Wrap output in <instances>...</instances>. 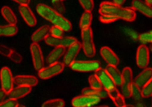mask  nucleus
I'll list each match as a JSON object with an SVG mask.
<instances>
[{
	"label": "nucleus",
	"mask_w": 152,
	"mask_h": 107,
	"mask_svg": "<svg viewBox=\"0 0 152 107\" xmlns=\"http://www.w3.org/2000/svg\"><path fill=\"white\" fill-rule=\"evenodd\" d=\"M123 83L121 85V92L125 98L132 97V84L133 83V73L131 68L125 67L122 72Z\"/></svg>",
	"instance_id": "39448f33"
},
{
	"label": "nucleus",
	"mask_w": 152,
	"mask_h": 107,
	"mask_svg": "<svg viewBox=\"0 0 152 107\" xmlns=\"http://www.w3.org/2000/svg\"><path fill=\"white\" fill-rule=\"evenodd\" d=\"M132 8L149 18H152V6L142 0H133Z\"/></svg>",
	"instance_id": "dca6fc26"
},
{
	"label": "nucleus",
	"mask_w": 152,
	"mask_h": 107,
	"mask_svg": "<svg viewBox=\"0 0 152 107\" xmlns=\"http://www.w3.org/2000/svg\"><path fill=\"white\" fill-rule=\"evenodd\" d=\"M1 13L5 20L10 24H16L17 19L12 10L7 6H4L1 9Z\"/></svg>",
	"instance_id": "393cba45"
},
{
	"label": "nucleus",
	"mask_w": 152,
	"mask_h": 107,
	"mask_svg": "<svg viewBox=\"0 0 152 107\" xmlns=\"http://www.w3.org/2000/svg\"><path fill=\"white\" fill-rule=\"evenodd\" d=\"M138 40L144 44L146 43L152 44V31L140 34L138 37Z\"/></svg>",
	"instance_id": "473e14b6"
},
{
	"label": "nucleus",
	"mask_w": 152,
	"mask_h": 107,
	"mask_svg": "<svg viewBox=\"0 0 152 107\" xmlns=\"http://www.w3.org/2000/svg\"><path fill=\"white\" fill-rule=\"evenodd\" d=\"M19 103L17 100L12 98L3 101L0 103V106L1 107H17Z\"/></svg>",
	"instance_id": "c9c22d12"
},
{
	"label": "nucleus",
	"mask_w": 152,
	"mask_h": 107,
	"mask_svg": "<svg viewBox=\"0 0 152 107\" xmlns=\"http://www.w3.org/2000/svg\"><path fill=\"white\" fill-rule=\"evenodd\" d=\"M20 5H28L30 0H12Z\"/></svg>",
	"instance_id": "a19ab883"
},
{
	"label": "nucleus",
	"mask_w": 152,
	"mask_h": 107,
	"mask_svg": "<svg viewBox=\"0 0 152 107\" xmlns=\"http://www.w3.org/2000/svg\"><path fill=\"white\" fill-rule=\"evenodd\" d=\"M88 82L90 84V87L94 89H100L103 88L100 81H99V80L97 77L95 75L90 76L88 77Z\"/></svg>",
	"instance_id": "c756f323"
},
{
	"label": "nucleus",
	"mask_w": 152,
	"mask_h": 107,
	"mask_svg": "<svg viewBox=\"0 0 152 107\" xmlns=\"http://www.w3.org/2000/svg\"><path fill=\"white\" fill-rule=\"evenodd\" d=\"M108 96L113 101V103L118 107H125L124 97L120 93L118 89L115 87L111 91H108Z\"/></svg>",
	"instance_id": "5701e85b"
},
{
	"label": "nucleus",
	"mask_w": 152,
	"mask_h": 107,
	"mask_svg": "<svg viewBox=\"0 0 152 107\" xmlns=\"http://www.w3.org/2000/svg\"><path fill=\"white\" fill-rule=\"evenodd\" d=\"M18 9L22 17L27 25L31 27H34L37 24V19L28 5H20Z\"/></svg>",
	"instance_id": "4468645a"
},
{
	"label": "nucleus",
	"mask_w": 152,
	"mask_h": 107,
	"mask_svg": "<svg viewBox=\"0 0 152 107\" xmlns=\"http://www.w3.org/2000/svg\"><path fill=\"white\" fill-rule=\"evenodd\" d=\"M118 20V18L111 14H100V16L99 17V20L102 23L104 24L111 23L113 22L116 21Z\"/></svg>",
	"instance_id": "72a5a7b5"
},
{
	"label": "nucleus",
	"mask_w": 152,
	"mask_h": 107,
	"mask_svg": "<svg viewBox=\"0 0 152 107\" xmlns=\"http://www.w3.org/2000/svg\"><path fill=\"white\" fill-rule=\"evenodd\" d=\"M152 79V68H145L133 80V83L142 88Z\"/></svg>",
	"instance_id": "a211bd4d"
},
{
	"label": "nucleus",
	"mask_w": 152,
	"mask_h": 107,
	"mask_svg": "<svg viewBox=\"0 0 152 107\" xmlns=\"http://www.w3.org/2000/svg\"><path fill=\"white\" fill-rule=\"evenodd\" d=\"M63 1H64V0H63Z\"/></svg>",
	"instance_id": "49530a36"
},
{
	"label": "nucleus",
	"mask_w": 152,
	"mask_h": 107,
	"mask_svg": "<svg viewBox=\"0 0 152 107\" xmlns=\"http://www.w3.org/2000/svg\"><path fill=\"white\" fill-rule=\"evenodd\" d=\"M51 28L48 25H43L35 31L32 35L31 39L33 43H38L45 40L50 33Z\"/></svg>",
	"instance_id": "aec40b11"
},
{
	"label": "nucleus",
	"mask_w": 152,
	"mask_h": 107,
	"mask_svg": "<svg viewBox=\"0 0 152 107\" xmlns=\"http://www.w3.org/2000/svg\"><path fill=\"white\" fill-rule=\"evenodd\" d=\"M140 88V87L135 84L134 83L132 84V97L134 100L137 102H140L143 97L142 94V89Z\"/></svg>",
	"instance_id": "cd10ccee"
},
{
	"label": "nucleus",
	"mask_w": 152,
	"mask_h": 107,
	"mask_svg": "<svg viewBox=\"0 0 152 107\" xmlns=\"http://www.w3.org/2000/svg\"><path fill=\"white\" fill-rule=\"evenodd\" d=\"M9 57L12 61L15 63H20L22 60V57L21 55L13 50Z\"/></svg>",
	"instance_id": "4c0bfd02"
},
{
	"label": "nucleus",
	"mask_w": 152,
	"mask_h": 107,
	"mask_svg": "<svg viewBox=\"0 0 152 107\" xmlns=\"http://www.w3.org/2000/svg\"><path fill=\"white\" fill-rule=\"evenodd\" d=\"M63 1V0H51V3L54 9L56 11L62 14H63L66 10Z\"/></svg>",
	"instance_id": "7c9ffc66"
},
{
	"label": "nucleus",
	"mask_w": 152,
	"mask_h": 107,
	"mask_svg": "<svg viewBox=\"0 0 152 107\" xmlns=\"http://www.w3.org/2000/svg\"><path fill=\"white\" fill-rule=\"evenodd\" d=\"M64 32V31L61 28L54 25L51 27L50 34L51 36L55 37H62Z\"/></svg>",
	"instance_id": "e433bc0d"
},
{
	"label": "nucleus",
	"mask_w": 152,
	"mask_h": 107,
	"mask_svg": "<svg viewBox=\"0 0 152 107\" xmlns=\"http://www.w3.org/2000/svg\"><path fill=\"white\" fill-rule=\"evenodd\" d=\"M30 52L33 65L36 71H40L44 67V58L40 46L38 43H32L30 45Z\"/></svg>",
	"instance_id": "1a4fd4ad"
},
{
	"label": "nucleus",
	"mask_w": 152,
	"mask_h": 107,
	"mask_svg": "<svg viewBox=\"0 0 152 107\" xmlns=\"http://www.w3.org/2000/svg\"><path fill=\"white\" fill-rule=\"evenodd\" d=\"M65 105V102L61 99H56L53 100H48L44 102L42 107H63Z\"/></svg>",
	"instance_id": "c85d7f7f"
},
{
	"label": "nucleus",
	"mask_w": 152,
	"mask_h": 107,
	"mask_svg": "<svg viewBox=\"0 0 152 107\" xmlns=\"http://www.w3.org/2000/svg\"><path fill=\"white\" fill-rule=\"evenodd\" d=\"M126 0H113V2L119 5H123L125 3Z\"/></svg>",
	"instance_id": "79ce46f5"
},
{
	"label": "nucleus",
	"mask_w": 152,
	"mask_h": 107,
	"mask_svg": "<svg viewBox=\"0 0 152 107\" xmlns=\"http://www.w3.org/2000/svg\"><path fill=\"white\" fill-rule=\"evenodd\" d=\"M66 52V49L63 46L56 47L48 56L46 62L48 65L52 64L58 62L59 59Z\"/></svg>",
	"instance_id": "4be33fe9"
},
{
	"label": "nucleus",
	"mask_w": 152,
	"mask_h": 107,
	"mask_svg": "<svg viewBox=\"0 0 152 107\" xmlns=\"http://www.w3.org/2000/svg\"><path fill=\"white\" fill-rule=\"evenodd\" d=\"M1 88L7 93L13 88L14 78L10 69L7 66H4L1 69Z\"/></svg>",
	"instance_id": "9d476101"
},
{
	"label": "nucleus",
	"mask_w": 152,
	"mask_h": 107,
	"mask_svg": "<svg viewBox=\"0 0 152 107\" xmlns=\"http://www.w3.org/2000/svg\"><path fill=\"white\" fill-rule=\"evenodd\" d=\"M142 94L144 98L152 96V79L142 88Z\"/></svg>",
	"instance_id": "2f4dec72"
},
{
	"label": "nucleus",
	"mask_w": 152,
	"mask_h": 107,
	"mask_svg": "<svg viewBox=\"0 0 152 107\" xmlns=\"http://www.w3.org/2000/svg\"><path fill=\"white\" fill-rule=\"evenodd\" d=\"M100 100L98 97L82 94L74 97L71 101V104L74 107H90L96 106Z\"/></svg>",
	"instance_id": "0eeeda50"
},
{
	"label": "nucleus",
	"mask_w": 152,
	"mask_h": 107,
	"mask_svg": "<svg viewBox=\"0 0 152 107\" xmlns=\"http://www.w3.org/2000/svg\"><path fill=\"white\" fill-rule=\"evenodd\" d=\"M150 50L152 52V45H151V46H150Z\"/></svg>",
	"instance_id": "c03bdc74"
},
{
	"label": "nucleus",
	"mask_w": 152,
	"mask_h": 107,
	"mask_svg": "<svg viewBox=\"0 0 152 107\" xmlns=\"http://www.w3.org/2000/svg\"><path fill=\"white\" fill-rule=\"evenodd\" d=\"M133 8L123 7L113 2L103 1L100 5L99 12L100 14L113 15L126 21H133L136 17V13Z\"/></svg>",
	"instance_id": "f03ea898"
},
{
	"label": "nucleus",
	"mask_w": 152,
	"mask_h": 107,
	"mask_svg": "<svg viewBox=\"0 0 152 107\" xmlns=\"http://www.w3.org/2000/svg\"><path fill=\"white\" fill-rule=\"evenodd\" d=\"M38 14L54 25L62 29L64 32H69L72 29V24L62 14L56 11L54 9L43 4H39L36 7Z\"/></svg>",
	"instance_id": "f257e3e1"
},
{
	"label": "nucleus",
	"mask_w": 152,
	"mask_h": 107,
	"mask_svg": "<svg viewBox=\"0 0 152 107\" xmlns=\"http://www.w3.org/2000/svg\"><path fill=\"white\" fill-rule=\"evenodd\" d=\"M31 87L30 86H18L13 88L7 93V96L9 98L18 100L28 95L31 92Z\"/></svg>",
	"instance_id": "6ab92c4d"
},
{
	"label": "nucleus",
	"mask_w": 152,
	"mask_h": 107,
	"mask_svg": "<svg viewBox=\"0 0 152 107\" xmlns=\"http://www.w3.org/2000/svg\"><path fill=\"white\" fill-rule=\"evenodd\" d=\"M14 83L17 86H35L38 83V79L34 76L18 75L14 77Z\"/></svg>",
	"instance_id": "f3484780"
},
{
	"label": "nucleus",
	"mask_w": 152,
	"mask_h": 107,
	"mask_svg": "<svg viewBox=\"0 0 152 107\" xmlns=\"http://www.w3.org/2000/svg\"><path fill=\"white\" fill-rule=\"evenodd\" d=\"M145 2L152 6V0H145Z\"/></svg>",
	"instance_id": "37998d69"
},
{
	"label": "nucleus",
	"mask_w": 152,
	"mask_h": 107,
	"mask_svg": "<svg viewBox=\"0 0 152 107\" xmlns=\"http://www.w3.org/2000/svg\"><path fill=\"white\" fill-rule=\"evenodd\" d=\"M100 53L108 64L117 66L119 64L118 57L110 48L103 46L100 49Z\"/></svg>",
	"instance_id": "2eb2a0df"
},
{
	"label": "nucleus",
	"mask_w": 152,
	"mask_h": 107,
	"mask_svg": "<svg viewBox=\"0 0 152 107\" xmlns=\"http://www.w3.org/2000/svg\"><path fill=\"white\" fill-rule=\"evenodd\" d=\"M64 65L63 63L56 62L50 64L48 66L43 67L38 71V75L40 79L47 80L61 73L63 71Z\"/></svg>",
	"instance_id": "423d86ee"
},
{
	"label": "nucleus",
	"mask_w": 152,
	"mask_h": 107,
	"mask_svg": "<svg viewBox=\"0 0 152 107\" xmlns=\"http://www.w3.org/2000/svg\"><path fill=\"white\" fill-rule=\"evenodd\" d=\"M7 95V92H6L4 89H2L1 88L0 90V101H1V103L4 101Z\"/></svg>",
	"instance_id": "ea45409f"
},
{
	"label": "nucleus",
	"mask_w": 152,
	"mask_h": 107,
	"mask_svg": "<svg viewBox=\"0 0 152 107\" xmlns=\"http://www.w3.org/2000/svg\"><path fill=\"white\" fill-rule=\"evenodd\" d=\"M105 70L110 75L116 86H121L123 83L122 73L118 69L116 66L108 65L105 68Z\"/></svg>",
	"instance_id": "412c9836"
},
{
	"label": "nucleus",
	"mask_w": 152,
	"mask_h": 107,
	"mask_svg": "<svg viewBox=\"0 0 152 107\" xmlns=\"http://www.w3.org/2000/svg\"><path fill=\"white\" fill-rule=\"evenodd\" d=\"M92 20V14L91 11H87L83 13L80 20L79 27L81 29L90 28Z\"/></svg>",
	"instance_id": "bb28decb"
},
{
	"label": "nucleus",
	"mask_w": 152,
	"mask_h": 107,
	"mask_svg": "<svg viewBox=\"0 0 152 107\" xmlns=\"http://www.w3.org/2000/svg\"><path fill=\"white\" fill-rule=\"evenodd\" d=\"M95 75L100 81L103 88L107 91H110L116 87L115 83L105 69L100 68L95 71Z\"/></svg>",
	"instance_id": "ddd939ff"
},
{
	"label": "nucleus",
	"mask_w": 152,
	"mask_h": 107,
	"mask_svg": "<svg viewBox=\"0 0 152 107\" xmlns=\"http://www.w3.org/2000/svg\"><path fill=\"white\" fill-rule=\"evenodd\" d=\"M13 50L9 48L5 45H0V53L2 55L6 56V57H9L11 53L12 52Z\"/></svg>",
	"instance_id": "58836bf2"
},
{
	"label": "nucleus",
	"mask_w": 152,
	"mask_h": 107,
	"mask_svg": "<svg viewBox=\"0 0 152 107\" xmlns=\"http://www.w3.org/2000/svg\"><path fill=\"white\" fill-rule=\"evenodd\" d=\"M18 32V28L15 24H9L0 27V35L10 37L15 35Z\"/></svg>",
	"instance_id": "a878e982"
},
{
	"label": "nucleus",
	"mask_w": 152,
	"mask_h": 107,
	"mask_svg": "<svg viewBox=\"0 0 152 107\" xmlns=\"http://www.w3.org/2000/svg\"><path fill=\"white\" fill-rule=\"evenodd\" d=\"M80 5L84 10L92 11L94 7V2L93 0H78Z\"/></svg>",
	"instance_id": "f704fd0d"
},
{
	"label": "nucleus",
	"mask_w": 152,
	"mask_h": 107,
	"mask_svg": "<svg viewBox=\"0 0 152 107\" xmlns=\"http://www.w3.org/2000/svg\"><path fill=\"white\" fill-rule=\"evenodd\" d=\"M77 40L76 38L73 37H55L51 35H48L45 39V41L48 45L58 47L63 46L64 48H69Z\"/></svg>",
	"instance_id": "6e6552de"
},
{
	"label": "nucleus",
	"mask_w": 152,
	"mask_h": 107,
	"mask_svg": "<svg viewBox=\"0 0 152 107\" xmlns=\"http://www.w3.org/2000/svg\"><path fill=\"white\" fill-rule=\"evenodd\" d=\"M82 93L83 94L98 97L100 99H105L109 97L108 91L105 89L104 88L96 89H94L91 87L85 88L82 91Z\"/></svg>",
	"instance_id": "b1692460"
},
{
	"label": "nucleus",
	"mask_w": 152,
	"mask_h": 107,
	"mask_svg": "<svg viewBox=\"0 0 152 107\" xmlns=\"http://www.w3.org/2000/svg\"><path fill=\"white\" fill-rule=\"evenodd\" d=\"M149 49L145 44L140 45L136 53V64L139 68L144 69L149 63Z\"/></svg>",
	"instance_id": "9b49d317"
},
{
	"label": "nucleus",
	"mask_w": 152,
	"mask_h": 107,
	"mask_svg": "<svg viewBox=\"0 0 152 107\" xmlns=\"http://www.w3.org/2000/svg\"><path fill=\"white\" fill-rule=\"evenodd\" d=\"M82 46L87 57H93L96 53L95 46L93 40V32L91 28L82 29Z\"/></svg>",
	"instance_id": "7ed1b4c3"
},
{
	"label": "nucleus",
	"mask_w": 152,
	"mask_h": 107,
	"mask_svg": "<svg viewBox=\"0 0 152 107\" xmlns=\"http://www.w3.org/2000/svg\"><path fill=\"white\" fill-rule=\"evenodd\" d=\"M82 47L81 43L77 41L69 47L66 52H65L63 59V63L65 66H70L71 64L75 61L76 56Z\"/></svg>",
	"instance_id": "f8f14e48"
},
{
	"label": "nucleus",
	"mask_w": 152,
	"mask_h": 107,
	"mask_svg": "<svg viewBox=\"0 0 152 107\" xmlns=\"http://www.w3.org/2000/svg\"><path fill=\"white\" fill-rule=\"evenodd\" d=\"M74 71L80 72H95L100 67V63L96 60L75 61L69 66Z\"/></svg>",
	"instance_id": "20e7f679"
},
{
	"label": "nucleus",
	"mask_w": 152,
	"mask_h": 107,
	"mask_svg": "<svg viewBox=\"0 0 152 107\" xmlns=\"http://www.w3.org/2000/svg\"></svg>",
	"instance_id": "a18cd8bd"
}]
</instances>
